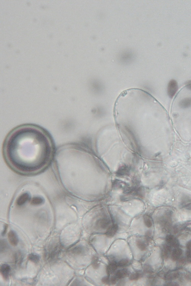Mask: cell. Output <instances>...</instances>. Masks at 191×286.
<instances>
[{"instance_id": "6da1fadb", "label": "cell", "mask_w": 191, "mask_h": 286, "mask_svg": "<svg viewBox=\"0 0 191 286\" xmlns=\"http://www.w3.org/2000/svg\"><path fill=\"white\" fill-rule=\"evenodd\" d=\"M53 141L45 129L33 124L16 127L7 136L4 145L5 159L18 173L36 174L43 171L54 153Z\"/></svg>"}, {"instance_id": "7a4b0ae2", "label": "cell", "mask_w": 191, "mask_h": 286, "mask_svg": "<svg viewBox=\"0 0 191 286\" xmlns=\"http://www.w3.org/2000/svg\"><path fill=\"white\" fill-rule=\"evenodd\" d=\"M61 250V246L59 244H55L50 245L45 253L47 260L49 263L56 261L59 258Z\"/></svg>"}, {"instance_id": "3957f363", "label": "cell", "mask_w": 191, "mask_h": 286, "mask_svg": "<svg viewBox=\"0 0 191 286\" xmlns=\"http://www.w3.org/2000/svg\"><path fill=\"white\" fill-rule=\"evenodd\" d=\"M178 90V83L175 80H171L169 83L168 88V93L171 99L174 97Z\"/></svg>"}, {"instance_id": "277c9868", "label": "cell", "mask_w": 191, "mask_h": 286, "mask_svg": "<svg viewBox=\"0 0 191 286\" xmlns=\"http://www.w3.org/2000/svg\"><path fill=\"white\" fill-rule=\"evenodd\" d=\"M11 268L8 264H2L1 267V273L4 279L7 280L9 278Z\"/></svg>"}, {"instance_id": "5b68a950", "label": "cell", "mask_w": 191, "mask_h": 286, "mask_svg": "<svg viewBox=\"0 0 191 286\" xmlns=\"http://www.w3.org/2000/svg\"><path fill=\"white\" fill-rule=\"evenodd\" d=\"M8 238L9 242L11 245L16 246L18 244L19 239L16 233L13 230H11L9 232Z\"/></svg>"}, {"instance_id": "8992f818", "label": "cell", "mask_w": 191, "mask_h": 286, "mask_svg": "<svg viewBox=\"0 0 191 286\" xmlns=\"http://www.w3.org/2000/svg\"><path fill=\"white\" fill-rule=\"evenodd\" d=\"M84 249L80 245L77 246L70 250L69 253L72 255L78 256L81 255L84 252Z\"/></svg>"}, {"instance_id": "52a82bcc", "label": "cell", "mask_w": 191, "mask_h": 286, "mask_svg": "<svg viewBox=\"0 0 191 286\" xmlns=\"http://www.w3.org/2000/svg\"><path fill=\"white\" fill-rule=\"evenodd\" d=\"M179 106L183 108H187L191 107V98H187L182 100L180 102Z\"/></svg>"}, {"instance_id": "ba28073f", "label": "cell", "mask_w": 191, "mask_h": 286, "mask_svg": "<svg viewBox=\"0 0 191 286\" xmlns=\"http://www.w3.org/2000/svg\"><path fill=\"white\" fill-rule=\"evenodd\" d=\"M136 245L138 249L141 251H144L146 249L147 247V244L145 241L143 240L141 238H139L137 239L136 242Z\"/></svg>"}, {"instance_id": "9c48e42d", "label": "cell", "mask_w": 191, "mask_h": 286, "mask_svg": "<svg viewBox=\"0 0 191 286\" xmlns=\"http://www.w3.org/2000/svg\"><path fill=\"white\" fill-rule=\"evenodd\" d=\"M23 255L21 252H17L14 256L15 263L16 265H19L22 263Z\"/></svg>"}, {"instance_id": "30bf717a", "label": "cell", "mask_w": 191, "mask_h": 286, "mask_svg": "<svg viewBox=\"0 0 191 286\" xmlns=\"http://www.w3.org/2000/svg\"><path fill=\"white\" fill-rule=\"evenodd\" d=\"M28 259L30 261L36 264L40 261V257L38 254L31 253L28 255Z\"/></svg>"}, {"instance_id": "8fae6325", "label": "cell", "mask_w": 191, "mask_h": 286, "mask_svg": "<svg viewBox=\"0 0 191 286\" xmlns=\"http://www.w3.org/2000/svg\"><path fill=\"white\" fill-rule=\"evenodd\" d=\"M8 248V244L6 240H1V253L4 252Z\"/></svg>"}, {"instance_id": "7c38bea8", "label": "cell", "mask_w": 191, "mask_h": 286, "mask_svg": "<svg viewBox=\"0 0 191 286\" xmlns=\"http://www.w3.org/2000/svg\"><path fill=\"white\" fill-rule=\"evenodd\" d=\"M144 221L145 225L148 227H151L152 225V222L150 218L148 216H145L144 218Z\"/></svg>"}, {"instance_id": "4fadbf2b", "label": "cell", "mask_w": 191, "mask_h": 286, "mask_svg": "<svg viewBox=\"0 0 191 286\" xmlns=\"http://www.w3.org/2000/svg\"><path fill=\"white\" fill-rule=\"evenodd\" d=\"M141 274L139 273H135L131 274L130 276V279L131 280H136L141 277Z\"/></svg>"}, {"instance_id": "5bb4252c", "label": "cell", "mask_w": 191, "mask_h": 286, "mask_svg": "<svg viewBox=\"0 0 191 286\" xmlns=\"http://www.w3.org/2000/svg\"><path fill=\"white\" fill-rule=\"evenodd\" d=\"M180 254L181 253L179 249H175L173 253V257L174 259H177L179 258Z\"/></svg>"}, {"instance_id": "9a60e30c", "label": "cell", "mask_w": 191, "mask_h": 286, "mask_svg": "<svg viewBox=\"0 0 191 286\" xmlns=\"http://www.w3.org/2000/svg\"><path fill=\"white\" fill-rule=\"evenodd\" d=\"M8 227V225L7 224H5L4 225V228L3 231L2 233V236H4L5 234H6V232H7V228Z\"/></svg>"}, {"instance_id": "2e32d148", "label": "cell", "mask_w": 191, "mask_h": 286, "mask_svg": "<svg viewBox=\"0 0 191 286\" xmlns=\"http://www.w3.org/2000/svg\"><path fill=\"white\" fill-rule=\"evenodd\" d=\"M187 89L191 90V84H188V85H187Z\"/></svg>"}, {"instance_id": "e0dca14e", "label": "cell", "mask_w": 191, "mask_h": 286, "mask_svg": "<svg viewBox=\"0 0 191 286\" xmlns=\"http://www.w3.org/2000/svg\"><path fill=\"white\" fill-rule=\"evenodd\" d=\"M188 247L191 249V241L188 244Z\"/></svg>"}]
</instances>
